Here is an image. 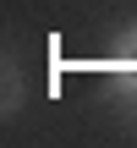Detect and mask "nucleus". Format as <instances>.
<instances>
[{
  "label": "nucleus",
  "instance_id": "nucleus-1",
  "mask_svg": "<svg viewBox=\"0 0 137 148\" xmlns=\"http://www.w3.org/2000/svg\"><path fill=\"white\" fill-rule=\"evenodd\" d=\"M22 104H27V71H22V55L5 49V55H0V115L16 121Z\"/></svg>",
  "mask_w": 137,
  "mask_h": 148
}]
</instances>
